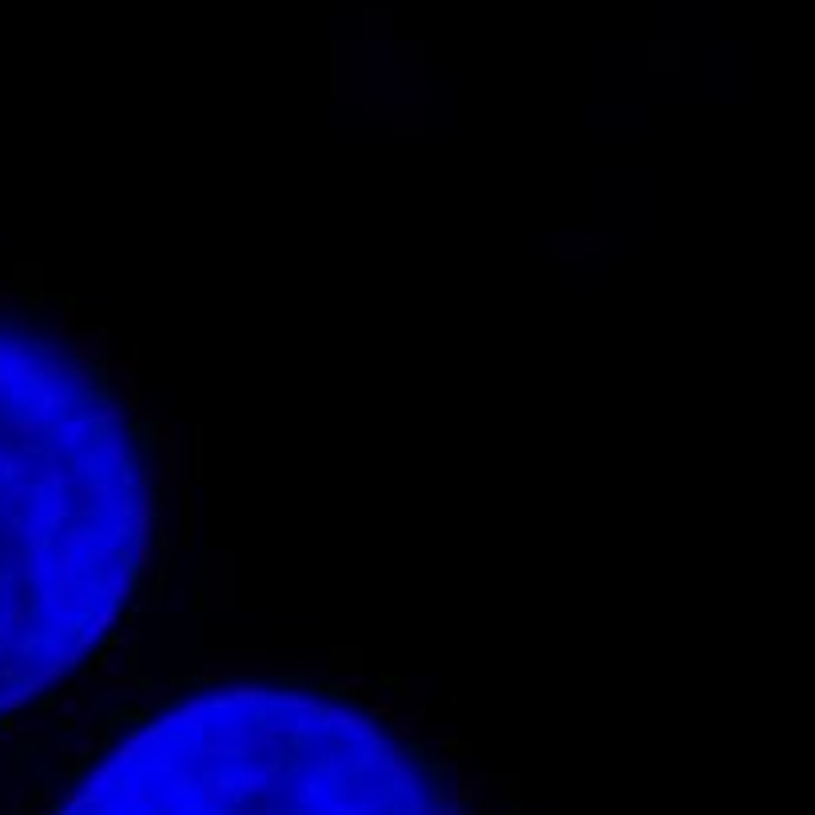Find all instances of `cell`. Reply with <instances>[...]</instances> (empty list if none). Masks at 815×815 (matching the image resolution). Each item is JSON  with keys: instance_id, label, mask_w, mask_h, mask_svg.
<instances>
[{"instance_id": "obj_1", "label": "cell", "mask_w": 815, "mask_h": 815, "mask_svg": "<svg viewBox=\"0 0 815 815\" xmlns=\"http://www.w3.org/2000/svg\"><path fill=\"white\" fill-rule=\"evenodd\" d=\"M152 529V469L119 398L64 342L0 318V720L104 645Z\"/></svg>"}, {"instance_id": "obj_2", "label": "cell", "mask_w": 815, "mask_h": 815, "mask_svg": "<svg viewBox=\"0 0 815 815\" xmlns=\"http://www.w3.org/2000/svg\"><path fill=\"white\" fill-rule=\"evenodd\" d=\"M52 815H461L370 712L287 684H219L144 720Z\"/></svg>"}]
</instances>
